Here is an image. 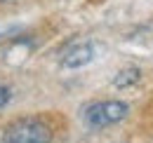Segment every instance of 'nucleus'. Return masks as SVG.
<instances>
[{
    "label": "nucleus",
    "mask_w": 153,
    "mask_h": 143,
    "mask_svg": "<svg viewBox=\"0 0 153 143\" xmlns=\"http://www.w3.org/2000/svg\"><path fill=\"white\" fill-rule=\"evenodd\" d=\"M5 99H7V89H2V87H0V106L5 103Z\"/></svg>",
    "instance_id": "nucleus-5"
},
{
    "label": "nucleus",
    "mask_w": 153,
    "mask_h": 143,
    "mask_svg": "<svg viewBox=\"0 0 153 143\" xmlns=\"http://www.w3.org/2000/svg\"><path fill=\"white\" fill-rule=\"evenodd\" d=\"M92 56H94V49H92V45H76V47H71L66 56H64V66L66 68H78V66H85V63H90L92 61Z\"/></svg>",
    "instance_id": "nucleus-3"
},
{
    "label": "nucleus",
    "mask_w": 153,
    "mask_h": 143,
    "mask_svg": "<svg viewBox=\"0 0 153 143\" xmlns=\"http://www.w3.org/2000/svg\"><path fill=\"white\" fill-rule=\"evenodd\" d=\"M2 143H52V129L40 120H19L5 129Z\"/></svg>",
    "instance_id": "nucleus-1"
},
{
    "label": "nucleus",
    "mask_w": 153,
    "mask_h": 143,
    "mask_svg": "<svg viewBox=\"0 0 153 143\" xmlns=\"http://www.w3.org/2000/svg\"><path fill=\"white\" fill-rule=\"evenodd\" d=\"M139 80V71L137 68H130V71H123L118 77H115V87H123V85H132Z\"/></svg>",
    "instance_id": "nucleus-4"
},
{
    "label": "nucleus",
    "mask_w": 153,
    "mask_h": 143,
    "mask_svg": "<svg viewBox=\"0 0 153 143\" xmlns=\"http://www.w3.org/2000/svg\"><path fill=\"white\" fill-rule=\"evenodd\" d=\"M127 103L123 101H99V103H92V106L85 110V122L94 129H101V127L115 125L120 120L127 117Z\"/></svg>",
    "instance_id": "nucleus-2"
}]
</instances>
